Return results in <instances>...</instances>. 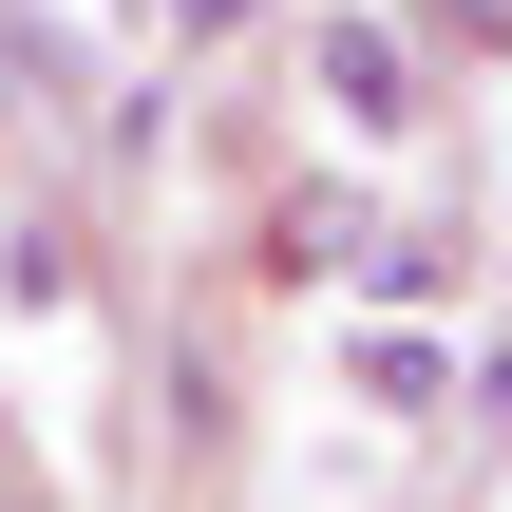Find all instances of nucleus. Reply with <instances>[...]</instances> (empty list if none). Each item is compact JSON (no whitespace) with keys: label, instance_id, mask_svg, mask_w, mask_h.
Listing matches in <instances>:
<instances>
[{"label":"nucleus","instance_id":"nucleus-1","mask_svg":"<svg viewBox=\"0 0 512 512\" xmlns=\"http://www.w3.org/2000/svg\"><path fill=\"white\" fill-rule=\"evenodd\" d=\"M304 76H323V114H342V133H418V38H399V19H361V0H342V19L304 38Z\"/></svg>","mask_w":512,"mask_h":512},{"label":"nucleus","instance_id":"nucleus-2","mask_svg":"<svg viewBox=\"0 0 512 512\" xmlns=\"http://www.w3.org/2000/svg\"><path fill=\"white\" fill-rule=\"evenodd\" d=\"M0 304H19V323L76 304V228H57V209H0Z\"/></svg>","mask_w":512,"mask_h":512},{"label":"nucleus","instance_id":"nucleus-3","mask_svg":"<svg viewBox=\"0 0 512 512\" xmlns=\"http://www.w3.org/2000/svg\"><path fill=\"white\" fill-rule=\"evenodd\" d=\"M361 247H380L361 190H304V209H285V266H304V285H361Z\"/></svg>","mask_w":512,"mask_h":512},{"label":"nucleus","instance_id":"nucleus-4","mask_svg":"<svg viewBox=\"0 0 512 512\" xmlns=\"http://www.w3.org/2000/svg\"><path fill=\"white\" fill-rule=\"evenodd\" d=\"M361 399H380V418H418V399H456V361H437V342H399V323H380V342H361Z\"/></svg>","mask_w":512,"mask_h":512},{"label":"nucleus","instance_id":"nucleus-5","mask_svg":"<svg viewBox=\"0 0 512 512\" xmlns=\"http://www.w3.org/2000/svg\"><path fill=\"white\" fill-rule=\"evenodd\" d=\"M437 38H475V57H494V38H512V0H437Z\"/></svg>","mask_w":512,"mask_h":512},{"label":"nucleus","instance_id":"nucleus-6","mask_svg":"<svg viewBox=\"0 0 512 512\" xmlns=\"http://www.w3.org/2000/svg\"><path fill=\"white\" fill-rule=\"evenodd\" d=\"M228 19H247V0H171V38H228Z\"/></svg>","mask_w":512,"mask_h":512},{"label":"nucleus","instance_id":"nucleus-7","mask_svg":"<svg viewBox=\"0 0 512 512\" xmlns=\"http://www.w3.org/2000/svg\"><path fill=\"white\" fill-rule=\"evenodd\" d=\"M475 399H512V361H475Z\"/></svg>","mask_w":512,"mask_h":512}]
</instances>
